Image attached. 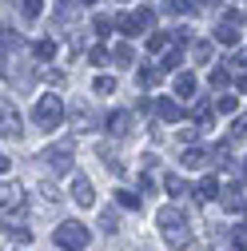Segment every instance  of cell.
I'll use <instances>...</instances> for the list:
<instances>
[{
	"label": "cell",
	"mask_w": 247,
	"mask_h": 251,
	"mask_svg": "<svg viewBox=\"0 0 247 251\" xmlns=\"http://www.w3.org/2000/svg\"><path fill=\"white\" fill-rule=\"evenodd\" d=\"M183 64V48L175 44V48H168V56H164V64H160V72H172V68H179Z\"/></svg>",
	"instance_id": "ffe728a7"
},
{
	"label": "cell",
	"mask_w": 247,
	"mask_h": 251,
	"mask_svg": "<svg viewBox=\"0 0 247 251\" xmlns=\"http://www.w3.org/2000/svg\"><path fill=\"white\" fill-rule=\"evenodd\" d=\"M192 52H196L199 64H207V60H211V44H207V40H196V48H192Z\"/></svg>",
	"instance_id": "f546056e"
},
{
	"label": "cell",
	"mask_w": 247,
	"mask_h": 251,
	"mask_svg": "<svg viewBox=\"0 0 247 251\" xmlns=\"http://www.w3.org/2000/svg\"><path fill=\"white\" fill-rule=\"evenodd\" d=\"M92 28H96L100 36H108V32H112V16H96V20H92Z\"/></svg>",
	"instance_id": "4dcf8cb0"
},
{
	"label": "cell",
	"mask_w": 247,
	"mask_h": 251,
	"mask_svg": "<svg viewBox=\"0 0 247 251\" xmlns=\"http://www.w3.org/2000/svg\"><path fill=\"white\" fill-rule=\"evenodd\" d=\"M20 211H24V187L0 183V215H20Z\"/></svg>",
	"instance_id": "ba28073f"
},
{
	"label": "cell",
	"mask_w": 247,
	"mask_h": 251,
	"mask_svg": "<svg viewBox=\"0 0 247 251\" xmlns=\"http://www.w3.org/2000/svg\"><path fill=\"white\" fill-rule=\"evenodd\" d=\"M196 4H192V0H164V12L168 16H188Z\"/></svg>",
	"instance_id": "d6986e66"
},
{
	"label": "cell",
	"mask_w": 247,
	"mask_h": 251,
	"mask_svg": "<svg viewBox=\"0 0 247 251\" xmlns=\"http://www.w3.org/2000/svg\"><path fill=\"white\" fill-rule=\"evenodd\" d=\"M92 132V128H96V116H92V112H76V132Z\"/></svg>",
	"instance_id": "83f0119b"
},
{
	"label": "cell",
	"mask_w": 247,
	"mask_h": 251,
	"mask_svg": "<svg viewBox=\"0 0 247 251\" xmlns=\"http://www.w3.org/2000/svg\"><path fill=\"white\" fill-rule=\"evenodd\" d=\"M104 128L116 136V140H124V136H132V112H124V108H116V112H108V120H104Z\"/></svg>",
	"instance_id": "9c48e42d"
},
{
	"label": "cell",
	"mask_w": 247,
	"mask_h": 251,
	"mask_svg": "<svg viewBox=\"0 0 247 251\" xmlns=\"http://www.w3.org/2000/svg\"><path fill=\"white\" fill-rule=\"evenodd\" d=\"M151 24H156V12H151V8H136V12H128V16L116 20V28H120L124 36H140V32H148Z\"/></svg>",
	"instance_id": "5b68a950"
},
{
	"label": "cell",
	"mask_w": 247,
	"mask_h": 251,
	"mask_svg": "<svg viewBox=\"0 0 247 251\" xmlns=\"http://www.w3.org/2000/svg\"><path fill=\"white\" fill-rule=\"evenodd\" d=\"M72 203L76 207H92V203H96V187H92L88 176H76L72 179Z\"/></svg>",
	"instance_id": "30bf717a"
},
{
	"label": "cell",
	"mask_w": 247,
	"mask_h": 251,
	"mask_svg": "<svg viewBox=\"0 0 247 251\" xmlns=\"http://www.w3.org/2000/svg\"><path fill=\"white\" fill-rule=\"evenodd\" d=\"M40 12H44V0H20V16L32 24V20H40Z\"/></svg>",
	"instance_id": "ac0fdd59"
},
{
	"label": "cell",
	"mask_w": 247,
	"mask_h": 251,
	"mask_svg": "<svg viewBox=\"0 0 247 251\" xmlns=\"http://www.w3.org/2000/svg\"><path fill=\"white\" fill-rule=\"evenodd\" d=\"M215 108H220V112H235V108H239V96H220Z\"/></svg>",
	"instance_id": "1f68e13d"
},
{
	"label": "cell",
	"mask_w": 247,
	"mask_h": 251,
	"mask_svg": "<svg viewBox=\"0 0 247 251\" xmlns=\"http://www.w3.org/2000/svg\"><path fill=\"white\" fill-rule=\"evenodd\" d=\"M100 160L108 164L112 176H124V164H120V155H112V148H100Z\"/></svg>",
	"instance_id": "44dd1931"
},
{
	"label": "cell",
	"mask_w": 247,
	"mask_h": 251,
	"mask_svg": "<svg viewBox=\"0 0 247 251\" xmlns=\"http://www.w3.org/2000/svg\"><path fill=\"white\" fill-rule=\"evenodd\" d=\"M227 80H231V72H223V68H220V72H211V84H215V88H223Z\"/></svg>",
	"instance_id": "836d02e7"
},
{
	"label": "cell",
	"mask_w": 247,
	"mask_h": 251,
	"mask_svg": "<svg viewBox=\"0 0 247 251\" xmlns=\"http://www.w3.org/2000/svg\"><path fill=\"white\" fill-rule=\"evenodd\" d=\"M215 40H220V44H239V40H243V12H239V8H231V12L220 20Z\"/></svg>",
	"instance_id": "52a82bcc"
},
{
	"label": "cell",
	"mask_w": 247,
	"mask_h": 251,
	"mask_svg": "<svg viewBox=\"0 0 247 251\" xmlns=\"http://www.w3.org/2000/svg\"><path fill=\"white\" fill-rule=\"evenodd\" d=\"M52 239H56V247H64V251H84L92 243V231L80 224V219H64V224L52 231Z\"/></svg>",
	"instance_id": "3957f363"
},
{
	"label": "cell",
	"mask_w": 247,
	"mask_h": 251,
	"mask_svg": "<svg viewBox=\"0 0 247 251\" xmlns=\"http://www.w3.org/2000/svg\"><path fill=\"white\" fill-rule=\"evenodd\" d=\"M156 112H160V120H164V124H179V120H183V108H179L175 100H160V104H156Z\"/></svg>",
	"instance_id": "4fadbf2b"
},
{
	"label": "cell",
	"mask_w": 247,
	"mask_h": 251,
	"mask_svg": "<svg viewBox=\"0 0 247 251\" xmlns=\"http://www.w3.org/2000/svg\"><path fill=\"white\" fill-rule=\"evenodd\" d=\"M156 224H160V235H164L168 247L183 251V247L192 243V224H188V211H183V207H175V203L160 207L156 211Z\"/></svg>",
	"instance_id": "6da1fadb"
},
{
	"label": "cell",
	"mask_w": 247,
	"mask_h": 251,
	"mask_svg": "<svg viewBox=\"0 0 247 251\" xmlns=\"http://www.w3.org/2000/svg\"><path fill=\"white\" fill-rule=\"evenodd\" d=\"M108 60H112V64H120V68H128L132 60H136V48H132V44H116V48L108 52Z\"/></svg>",
	"instance_id": "9a60e30c"
},
{
	"label": "cell",
	"mask_w": 247,
	"mask_h": 251,
	"mask_svg": "<svg viewBox=\"0 0 247 251\" xmlns=\"http://www.w3.org/2000/svg\"><path fill=\"white\" fill-rule=\"evenodd\" d=\"M239 4H243V0H239Z\"/></svg>",
	"instance_id": "f35d334b"
},
{
	"label": "cell",
	"mask_w": 247,
	"mask_h": 251,
	"mask_svg": "<svg viewBox=\"0 0 247 251\" xmlns=\"http://www.w3.org/2000/svg\"><path fill=\"white\" fill-rule=\"evenodd\" d=\"M168 48V32H151L148 36V52H164Z\"/></svg>",
	"instance_id": "484cf974"
},
{
	"label": "cell",
	"mask_w": 247,
	"mask_h": 251,
	"mask_svg": "<svg viewBox=\"0 0 247 251\" xmlns=\"http://www.w3.org/2000/svg\"><path fill=\"white\" fill-rule=\"evenodd\" d=\"M88 60H92V64H108V48H92Z\"/></svg>",
	"instance_id": "d6a6232c"
},
{
	"label": "cell",
	"mask_w": 247,
	"mask_h": 251,
	"mask_svg": "<svg viewBox=\"0 0 247 251\" xmlns=\"http://www.w3.org/2000/svg\"><path fill=\"white\" fill-rule=\"evenodd\" d=\"M116 203L128 207V211H136V207H140V196H132V192H116Z\"/></svg>",
	"instance_id": "4316f807"
},
{
	"label": "cell",
	"mask_w": 247,
	"mask_h": 251,
	"mask_svg": "<svg viewBox=\"0 0 247 251\" xmlns=\"http://www.w3.org/2000/svg\"><path fill=\"white\" fill-rule=\"evenodd\" d=\"M32 56H36V60H44V64H48V60L56 56V40H52V36L36 40V44H32Z\"/></svg>",
	"instance_id": "e0dca14e"
},
{
	"label": "cell",
	"mask_w": 247,
	"mask_h": 251,
	"mask_svg": "<svg viewBox=\"0 0 247 251\" xmlns=\"http://www.w3.org/2000/svg\"><path fill=\"white\" fill-rule=\"evenodd\" d=\"M0 136H4V140H20L24 136V120H20L16 104L4 100V96H0Z\"/></svg>",
	"instance_id": "277c9868"
},
{
	"label": "cell",
	"mask_w": 247,
	"mask_h": 251,
	"mask_svg": "<svg viewBox=\"0 0 247 251\" xmlns=\"http://www.w3.org/2000/svg\"><path fill=\"white\" fill-rule=\"evenodd\" d=\"M231 243H235V247L243 251V227H235V231H231Z\"/></svg>",
	"instance_id": "e575fe53"
},
{
	"label": "cell",
	"mask_w": 247,
	"mask_h": 251,
	"mask_svg": "<svg viewBox=\"0 0 247 251\" xmlns=\"http://www.w3.org/2000/svg\"><path fill=\"white\" fill-rule=\"evenodd\" d=\"M40 164H44L52 176H68V172H72V148H68V144H56V148H48V151L40 155Z\"/></svg>",
	"instance_id": "8992f818"
},
{
	"label": "cell",
	"mask_w": 247,
	"mask_h": 251,
	"mask_svg": "<svg viewBox=\"0 0 247 251\" xmlns=\"http://www.w3.org/2000/svg\"><path fill=\"white\" fill-rule=\"evenodd\" d=\"M92 88H96V96H112V92H116V80H112V76H96Z\"/></svg>",
	"instance_id": "d4e9b609"
},
{
	"label": "cell",
	"mask_w": 247,
	"mask_h": 251,
	"mask_svg": "<svg viewBox=\"0 0 247 251\" xmlns=\"http://www.w3.org/2000/svg\"><path fill=\"white\" fill-rule=\"evenodd\" d=\"M192 120H196V124H199V128H211V120H215V112H211V108H207V104H199V108H196V112H192Z\"/></svg>",
	"instance_id": "cb8c5ba5"
},
{
	"label": "cell",
	"mask_w": 247,
	"mask_h": 251,
	"mask_svg": "<svg viewBox=\"0 0 247 251\" xmlns=\"http://www.w3.org/2000/svg\"><path fill=\"white\" fill-rule=\"evenodd\" d=\"M164 187H168L172 196H183V192H188V183H183L179 176H168V179H164Z\"/></svg>",
	"instance_id": "f1b7e54d"
},
{
	"label": "cell",
	"mask_w": 247,
	"mask_h": 251,
	"mask_svg": "<svg viewBox=\"0 0 247 251\" xmlns=\"http://www.w3.org/2000/svg\"><path fill=\"white\" fill-rule=\"evenodd\" d=\"M100 227H104V231H108V235H116V231H120V215H116V211H112V207H108V211H104V215H100Z\"/></svg>",
	"instance_id": "603a6c76"
},
{
	"label": "cell",
	"mask_w": 247,
	"mask_h": 251,
	"mask_svg": "<svg viewBox=\"0 0 247 251\" xmlns=\"http://www.w3.org/2000/svg\"><path fill=\"white\" fill-rule=\"evenodd\" d=\"M179 164H188V168H207V148H188V151H183L179 155Z\"/></svg>",
	"instance_id": "2e32d148"
},
{
	"label": "cell",
	"mask_w": 247,
	"mask_h": 251,
	"mask_svg": "<svg viewBox=\"0 0 247 251\" xmlns=\"http://www.w3.org/2000/svg\"><path fill=\"white\" fill-rule=\"evenodd\" d=\"M160 80H164V72H160V68H148V72L140 68V88H156Z\"/></svg>",
	"instance_id": "7402d4cb"
},
{
	"label": "cell",
	"mask_w": 247,
	"mask_h": 251,
	"mask_svg": "<svg viewBox=\"0 0 247 251\" xmlns=\"http://www.w3.org/2000/svg\"><path fill=\"white\" fill-rule=\"evenodd\" d=\"M215 192H220V179H215V176H203V179L196 183V200H199V203H211Z\"/></svg>",
	"instance_id": "7c38bea8"
},
{
	"label": "cell",
	"mask_w": 247,
	"mask_h": 251,
	"mask_svg": "<svg viewBox=\"0 0 247 251\" xmlns=\"http://www.w3.org/2000/svg\"><path fill=\"white\" fill-rule=\"evenodd\" d=\"M215 200H220L227 211H243V179H235V183L220 187V192H215Z\"/></svg>",
	"instance_id": "8fae6325"
},
{
	"label": "cell",
	"mask_w": 247,
	"mask_h": 251,
	"mask_svg": "<svg viewBox=\"0 0 247 251\" xmlns=\"http://www.w3.org/2000/svg\"><path fill=\"white\" fill-rule=\"evenodd\" d=\"M32 120H36V128L56 132L60 124H64V100H60L56 92H44V96L32 104Z\"/></svg>",
	"instance_id": "7a4b0ae2"
},
{
	"label": "cell",
	"mask_w": 247,
	"mask_h": 251,
	"mask_svg": "<svg viewBox=\"0 0 247 251\" xmlns=\"http://www.w3.org/2000/svg\"><path fill=\"white\" fill-rule=\"evenodd\" d=\"M175 96H179V100H192V96H196V76H192V72H179V76H175Z\"/></svg>",
	"instance_id": "5bb4252c"
},
{
	"label": "cell",
	"mask_w": 247,
	"mask_h": 251,
	"mask_svg": "<svg viewBox=\"0 0 247 251\" xmlns=\"http://www.w3.org/2000/svg\"><path fill=\"white\" fill-rule=\"evenodd\" d=\"M80 4H92V0H80Z\"/></svg>",
	"instance_id": "74e56055"
},
{
	"label": "cell",
	"mask_w": 247,
	"mask_h": 251,
	"mask_svg": "<svg viewBox=\"0 0 247 251\" xmlns=\"http://www.w3.org/2000/svg\"><path fill=\"white\" fill-rule=\"evenodd\" d=\"M8 168H12V160H8L4 151H0V172H8Z\"/></svg>",
	"instance_id": "d590c367"
},
{
	"label": "cell",
	"mask_w": 247,
	"mask_h": 251,
	"mask_svg": "<svg viewBox=\"0 0 247 251\" xmlns=\"http://www.w3.org/2000/svg\"><path fill=\"white\" fill-rule=\"evenodd\" d=\"M192 4H203V8H215V4H220V0H192Z\"/></svg>",
	"instance_id": "8d00e7d4"
}]
</instances>
